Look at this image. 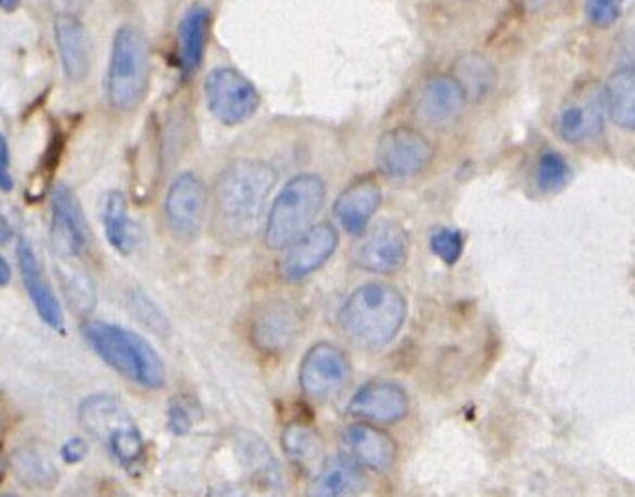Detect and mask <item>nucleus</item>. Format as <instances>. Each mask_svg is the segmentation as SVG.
Here are the masks:
<instances>
[{"label":"nucleus","mask_w":635,"mask_h":497,"mask_svg":"<svg viewBox=\"0 0 635 497\" xmlns=\"http://www.w3.org/2000/svg\"><path fill=\"white\" fill-rule=\"evenodd\" d=\"M277 184L275 167L261 160H238L214 187V230L226 243H243L257 231L268 196Z\"/></svg>","instance_id":"obj_1"},{"label":"nucleus","mask_w":635,"mask_h":497,"mask_svg":"<svg viewBox=\"0 0 635 497\" xmlns=\"http://www.w3.org/2000/svg\"><path fill=\"white\" fill-rule=\"evenodd\" d=\"M408 304L395 285H359L339 311L341 331L364 348H381L405 327Z\"/></svg>","instance_id":"obj_2"},{"label":"nucleus","mask_w":635,"mask_h":497,"mask_svg":"<svg viewBox=\"0 0 635 497\" xmlns=\"http://www.w3.org/2000/svg\"><path fill=\"white\" fill-rule=\"evenodd\" d=\"M84 336L100 358L140 387L166 385V368L156 351L142 336L117 324L84 322Z\"/></svg>","instance_id":"obj_3"},{"label":"nucleus","mask_w":635,"mask_h":497,"mask_svg":"<svg viewBox=\"0 0 635 497\" xmlns=\"http://www.w3.org/2000/svg\"><path fill=\"white\" fill-rule=\"evenodd\" d=\"M86 432L102 443L113 461L129 472H137L147 459V445L129 408L110 395L88 396L78 410Z\"/></svg>","instance_id":"obj_4"},{"label":"nucleus","mask_w":635,"mask_h":497,"mask_svg":"<svg viewBox=\"0 0 635 497\" xmlns=\"http://www.w3.org/2000/svg\"><path fill=\"white\" fill-rule=\"evenodd\" d=\"M327 196V184L315 174L290 179L270 208L265 241L268 248L290 247L314 226Z\"/></svg>","instance_id":"obj_5"},{"label":"nucleus","mask_w":635,"mask_h":497,"mask_svg":"<svg viewBox=\"0 0 635 497\" xmlns=\"http://www.w3.org/2000/svg\"><path fill=\"white\" fill-rule=\"evenodd\" d=\"M150 78V47L147 37L135 26L117 29L111 47L107 98L117 111L139 107Z\"/></svg>","instance_id":"obj_6"},{"label":"nucleus","mask_w":635,"mask_h":497,"mask_svg":"<svg viewBox=\"0 0 635 497\" xmlns=\"http://www.w3.org/2000/svg\"><path fill=\"white\" fill-rule=\"evenodd\" d=\"M204 93L214 119L226 127H236L251 119L261 105L257 88L230 66L214 68L206 76Z\"/></svg>","instance_id":"obj_7"},{"label":"nucleus","mask_w":635,"mask_h":497,"mask_svg":"<svg viewBox=\"0 0 635 497\" xmlns=\"http://www.w3.org/2000/svg\"><path fill=\"white\" fill-rule=\"evenodd\" d=\"M51 247L56 265L82 263L90 248V230L82 204L66 184L56 187L51 199Z\"/></svg>","instance_id":"obj_8"},{"label":"nucleus","mask_w":635,"mask_h":497,"mask_svg":"<svg viewBox=\"0 0 635 497\" xmlns=\"http://www.w3.org/2000/svg\"><path fill=\"white\" fill-rule=\"evenodd\" d=\"M433 144L412 127H395L379 137L376 162L379 171L389 179L420 176L432 164Z\"/></svg>","instance_id":"obj_9"},{"label":"nucleus","mask_w":635,"mask_h":497,"mask_svg":"<svg viewBox=\"0 0 635 497\" xmlns=\"http://www.w3.org/2000/svg\"><path fill=\"white\" fill-rule=\"evenodd\" d=\"M605 93L599 84L585 82L563 103L558 130L570 144H583L599 137L605 129Z\"/></svg>","instance_id":"obj_10"},{"label":"nucleus","mask_w":635,"mask_h":497,"mask_svg":"<svg viewBox=\"0 0 635 497\" xmlns=\"http://www.w3.org/2000/svg\"><path fill=\"white\" fill-rule=\"evenodd\" d=\"M352 368L348 358L329 342L315 344L305 354L300 368V385L312 398H329L342 393L351 381Z\"/></svg>","instance_id":"obj_11"},{"label":"nucleus","mask_w":635,"mask_h":497,"mask_svg":"<svg viewBox=\"0 0 635 497\" xmlns=\"http://www.w3.org/2000/svg\"><path fill=\"white\" fill-rule=\"evenodd\" d=\"M208 194L203 181L194 174L177 177L166 196L169 230L181 241H193L203 230Z\"/></svg>","instance_id":"obj_12"},{"label":"nucleus","mask_w":635,"mask_h":497,"mask_svg":"<svg viewBox=\"0 0 635 497\" xmlns=\"http://www.w3.org/2000/svg\"><path fill=\"white\" fill-rule=\"evenodd\" d=\"M408 258V233L398 221L385 220L369 231L354 251V263L368 272L389 275Z\"/></svg>","instance_id":"obj_13"},{"label":"nucleus","mask_w":635,"mask_h":497,"mask_svg":"<svg viewBox=\"0 0 635 497\" xmlns=\"http://www.w3.org/2000/svg\"><path fill=\"white\" fill-rule=\"evenodd\" d=\"M339 247V233L331 224H319L295 240L280 260V275L285 282H300L314 275Z\"/></svg>","instance_id":"obj_14"},{"label":"nucleus","mask_w":635,"mask_h":497,"mask_svg":"<svg viewBox=\"0 0 635 497\" xmlns=\"http://www.w3.org/2000/svg\"><path fill=\"white\" fill-rule=\"evenodd\" d=\"M410 400L403 387L391 381H373L359 388L348 403V412L376 424H396L406 418Z\"/></svg>","instance_id":"obj_15"},{"label":"nucleus","mask_w":635,"mask_h":497,"mask_svg":"<svg viewBox=\"0 0 635 497\" xmlns=\"http://www.w3.org/2000/svg\"><path fill=\"white\" fill-rule=\"evenodd\" d=\"M304 327L302 314L288 302H272L253 321V341L258 351L278 354L290 348Z\"/></svg>","instance_id":"obj_16"},{"label":"nucleus","mask_w":635,"mask_h":497,"mask_svg":"<svg viewBox=\"0 0 635 497\" xmlns=\"http://www.w3.org/2000/svg\"><path fill=\"white\" fill-rule=\"evenodd\" d=\"M467 92L455 76H433L423 84L418 113L428 125L445 127L459 117L467 105Z\"/></svg>","instance_id":"obj_17"},{"label":"nucleus","mask_w":635,"mask_h":497,"mask_svg":"<svg viewBox=\"0 0 635 497\" xmlns=\"http://www.w3.org/2000/svg\"><path fill=\"white\" fill-rule=\"evenodd\" d=\"M55 39L66 78L71 82H82L92 66V43L82 20L74 14H59Z\"/></svg>","instance_id":"obj_18"},{"label":"nucleus","mask_w":635,"mask_h":497,"mask_svg":"<svg viewBox=\"0 0 635 497\" xmlns=\"http://www.w3.org/2000/svg\"><path fill=\"white\" fill-rule=\"evenodd\" d=\"M18 263L20 275L24 280V285L28 290L29 300L36 305L37 314L41 321L49 324L55 331H65V321H63V311L56 300L51 285L47 282L43 267L37 258L36 251L31 248L28 241L20 240L18 243Z\"/></svg>","instance_id":"obj_19"},{"label":"nucleus","mask_w":635,"mask_h":497,"mask_svg":"<svg viewBox=\"0 0 635 497\" xmlns=\"http://www.w3.org/2000/svg\"><path fill=\"white\" fill-rule=\"evenodd\" d=\"M381 201L383 194L379 184L371 179H361L342 191L334 203V216L339 218L344 230L352 235H359L368 228L373 214L378 213Z\"/></svg>","instance_id":"obj_20"},{"label":"nucleus","mask_w":635,"mask_h":497,"mask_svg":"<svg viewBox=\"0 0 635 497\" xmlns=\"http://www.w3.org/2000/svg\"><path fill=\"white\" fill-rule=\"evenodd\" d=\"M344 443L354 461L376 472H388L396 461L393 437L371 425H351L344 433Z\"/></svg>","instance_id":"obj_21"},{"label":"nucleus","mask_w":635,"mask_h":497,"mask_svg":"<svg viewBox=\"0 0 635 497\" xmlns=\"http://www.w3.org/2000/svg\"><path fill=\"white\" fill-rule=\"evenodd\" d=\"M208 28H211V12L204 7H193L187 10L181 24H179V43H177V53H179V66L185 76L199 71L203 63L204 47L208 39Z\"/></svg>","instance_id":"obj_22"},{"label":"nucleus","mask_w":635,"mask_h":497,"mask_svg":"<svg viewBox=\"0 0 635 497\" xmlns=\"http://www.w3.org/2000/svg\"><path fill=\"white\" fill-rule=\"evenodd\" d=\"M605 107L610 119L622 130L635 129V73L634 65H624L610 74L605 86Z\"/></svg>","instance_id":"obj_23"},{"label":"nucleus","mask_w":635,"mask_h":497,"mask_svg":"<svg viewBox=\"0 0 635 497\" xmlns=\"http://www.w3.org/2000/svg\"><path fill=\"white\" fill-rule=\"evenodd\" d=\"M127 199L120 191H111L103 201V226L105 235L113 247L123 255H129L135 247V230L127 213Z\"/></svg>","instance_id":"obj_24"},{"label":"nucleus","mask_w":635,"mask_h":497,"mask_svg":"<svg viewBox=\"0 0 635 497\" xmlns=\"http://www.w3.org/2000/svg\"><path fill=\"white\" fill-rule=\"evenodd\" d=\"M359 486V476L351 462L332 461L315 476L307 497H342Z\"/></svg>","instance_id":"obj_25"},{"label":"nucleus","mask_w":635,"mask_h":497,"mask_svg":"<svg viewBox=\"0 0 635 497\" xmlns=\"http://www.w3.org/2000/svg\"><path fill=\"white\" fill-rule=\"evenodd\" d=\"M282 445H284L285 455L295 464L307 470L319 464V457L322 453L321 439L312 428L297 424L288 425L282 433Z\"/></svg>","instance_id":"obj_26"},{"label":"nucleus","mask_w":635,"mask_h":497,"mask_svg":"<svg viewBox=\"0 0 635 497\" xmlns=\"http://www.w3.org/2000/svg\"><path fill=\"white\" fill-rule=\"evenodd\" d=\"M467 98H486L496 84L494 66L484 56L467 55L457 63V76Z\"/></svg>","instance_id":"obj_27"},{"label":"nucleus","mask_w":635,"mask_h":497,"mask_svg":"<svg viewBox=\"0 0 635 497\" xmlns=\"http://www.w3.org/2000/svg\"><path fill=\"white\" fill-rule=\"evenodd\" d=\"M14 469L26 486L31 488H47L56 480V470L53 462L47 459L43 451L36 447H24L14 455Z\"/></svg>","instance_id":"obj_28"},{"label":"nucleus","mask_w":635,"mask_h":497,"mask_svg":"<svg viewBox=\"0 0 635 497\" xmlns=\"http://www.w3.org/2000/svg\"><path fill=\"white\" fill-rule=\"evenodd\" d=\"M571 181V167L568 160L554 150H546L536 167V184L543 193H558Z\"/></svg>","instance_id":"obj_29"},{"label":"nucleus","mask_w":635,"mask_h":497,"mask_svg":"<svg viewBox=\"0 0 635 497\" xmlns=\"http://www.w3.org/2000/svg\"><path fill=\"white\" fill-rule=\"evenodd\" d=\"M430 247H432L433 255L442 258L445 265H455L462 255L465 238L459 230L440 226V228H433L432 233H430Z\"/></svg>","instance_id":"obj_30"},{"label":"nucleus","mask_w":635,"mask_h":497,"mask_svg":"<svg viewBox=\"0 0 635 497\" xmlns=\"http://www.w3.org/2000/svg\"><path fill=\"white\" fill-rule=\"evenodd\" d=\"M241 455H243V461L247 462L249 469L255 474L265 480H275V461L270 457L267 447L263 443L257 442L255 437H245L243 442H240Z\"/></svg>","instance_id":"obj_31"},{"label":"nucleus","mask_w":635,"mask_h":497,"mask_svg":"<svg viewBox=\"0 0 635 497\" xmlns=\"http://www.w3.org/2000/svg\"><path fill=\"white\" fill-rule=\"evenodd\" d=\"M201 410L194 403L193 398H187V396H177L172 403H169V430L176 433V435H183V433L191 432L194 422L199 420Z\"/></svg>","instance_id":"obj_32"},{"label":"nucleus","mask_w":635,"mask_h":497,"mask_svg":"<svg viewBox=\"0 0 635 497\" xmlns=\"http://www.w3.org/2000/svg\"><path fill=\"white\" fill-rule=\"evenodd\" d=\"M585 10L593 26L607 29L614 26L620 18L622 0H585Z\"/></svg>","instance_id":"obj_33"},{"label":"nucleus","mask_w":635,"mask_h":497,"mask_svg":"<svg viewBox=\"0 0 635 497\" xmlns=\"http://www.w3.org/2000/svg\"><path fill=\"white\" fill-rule=\"evenodd\" d=\"M61 455H63V459H65L68 464H76V462L84 461V459L88 457V443L78 439V437H73L71 442H66L65 445H63Z\"/></svg>","instance_id":"obj_34"},{"label":"nucleus","mask_w":635,"mask_h":497,"mask_svg":"<svg viewBox=\"0 0 635 497\" xmlns=\"http://www.w3.org/2000/svg\"><path fill=\"white\" fill-rule=\"evenodd\" d=\"M12 189V176H10V152L7 139L0 135V191Z\"/></svg>","instance_id":"obj_35"},{"label":"nucleus","mask_w":635,"mask_h":497,"mask_svg":"<svg viewBox=\"0 0 635 497\" xmlns=\"http://www.w3.org/2000/svg\"><path fill=\"white\" fill-rule=\"evenodd\" d=\"M10 277H12V272H10L9 263L0 257V285L9 284Z\"/></svg>","instance_id":"obj_36"},{"label":"nucleus","mask_w":635,"mask_h":497,"mask_svg":"<svg viewBox=\"0 0 635 497\" xmlns=\"http://www.w3.org/2000/svg\"><path fill=\"white\" fill-rule=\"evenodd\" d=\"M20 7V0H0V9L2 10H9V12H12V10H16Z\"/></svg>","instance_id":"obj_37"},{"label":"nucleus","mask_w":635,"mask_h":497,"mask_svg":"<svg viewBox=\"0 0 635 497\" xmlns=\"http://www.w3.org/2000/svg\"><path fill=\"white\" fill-rule=\"evenodd\" d=\"M105 497H130L129 494H127V492H123V489H110V492H107V494H105Z\"/></svg>","instance_id":"obj_38"},{"label":"nucleus","mask_w":635,"mask_h":497,"mask_svg":"<svg viewBox=\"0 0 635 497\" xmlns=\"http://www.w3.org/2000/svg\"><path fill=\"white\" fill-rule=\"evenodd\" d=\"M4 469H7V467H4V461L0 459V480L4 479Z\"/></svg>","instance_id":"obj_39"},{"label":"nucleus","mask_w":635,"mask_h":497,"mask_svg":"<svg viewBox=\"0 0 635 497\" xmlns=\"http://www.w3.org/2000/svg\"><path fill=\"white\" fill-rule=\"evenodd\" d=\"M531 2H533L534 7H541V4L548 2V0H531Z\"/></svg>","instance_id":"obj_40"},{"label":"nucleus","mask_w":635,"mask_h":497,"mask_svg":"<svg viewBox=\"0 0 635 497\" xmlns=\"http://www.w3.org/2000/svg\"><path fill=\"white\" fill-rule=\"evenodd\" d=\"M0 430H2V418H0Z\"/></svg>","instance_id":"obj_41"},{"label":"nucleus","mask_w":635,"mask_h":497,"mask_svg":"<svg viewBox=\"0 0 635 497\" xmlns=\"http://www.w3.org/2000/svg\"><path fill=\"white\" fill-rule=\"evenodd\" d=\"M4 497H14V496H4Z\"/></svg>","instance_id":"obj_42"}]
</instances>
